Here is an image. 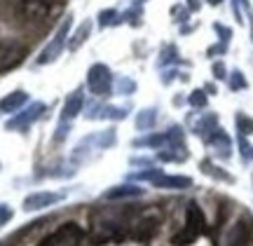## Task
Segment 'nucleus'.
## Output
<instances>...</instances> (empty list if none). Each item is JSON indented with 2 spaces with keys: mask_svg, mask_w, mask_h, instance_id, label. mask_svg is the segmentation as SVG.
<instances>
[{
  "mask_svg": "<svg viewBox=\"0 0 253 246\" xmlns=\"http://www.w3.org/2000/svg\"><path fill=\"white\" fill-rule=\"evenodd\" d=\"M26 56L24 45H19L14 40H2L0 42V73H7L12 68H17Z\"/></svg>",
  "mask_w": 253,
  "mask_h": 246,
  "instance_id": "f03ea898",
  "label": "nucleus"
},
{
  "mask_svg": "<svg viewBox=\"0 0 253 246\" xmlns=\"http://www.w3.org/2000/svg\"><path fill=\"white\" fill-rule=\"evenodd\" d=\"M45 113V103H33V106H28L24 113H19V115H14L12 120H7V131H17V129H26L31 122H36L40 115Z\"/></svg>",
  "mask_w": 253,
  "mask_h": 246,
  "instance_id": "39448f33",
  "label": "nucleus"
},
{
  "mask_svg": "<svg viewBox=\"0 0 253 246\" xmlns=\"http://www.w3.org/2000/svg\"><path fill=\"white\" fill-rule=\"evenodd\" d=\"M155 183H157L160 188H188L190 178H178V176H176V178H167V176H164V178H157Z\"/></svg>",
  "mask_w": 253,
  "mask_h": 246,
  "instance_id": "4468645a",
  "label": "nucleus"
},
{
  "mask_svg": "<svg viewBox=\"0 0 253 246\" xmlns=\"http://www.w3.org/2000/svg\"><path fill=\"white\" fill-rule=\"evenodd\" d=\"M251 223L246 218L237 220L235 225L230 228V232H227V239H225V246H246V242H249V237H251Z\"/></svg>",
  "mask_w": 253,
  "mask_h": 246,
  "instance_id": "6e6552de",
  "label": "nucleus"
},
{
  "mask_svg": "<svg viewBox=\"0 0 253 246\" xmlns=\"http://www.w3.org/2000/svg\"><path fill=\"white\" fill-rule=\"evenodd\" d=\"M54 0H19V17L26 19V21H38V19L49 17Z\"/></svg>",
  "mask_w": 253,
  "mask_h": 246,
  "instance_id": "7ed1b4c3",
  "label": "nucleus"
},
{
  "mask_svg": "<svg viewBox=\"0 0 253 246\" xmlns=\"http://www.w3.org/2000/svg\"><path fill=\"white\" fill-rule=\"evenodd\" d=\"M82 101H84V94H82V89L73 91L71 96H68V101H66V106H63V120H73L78 113L82 110Z\"/></svg>",
  "mask_w": 253,
  "mask_h": 246,
  "instance_id": "9b49d317",
  "label": "nucleus"
},
{
  "mask_svg": "<svg viewBox=\"0 0 253 246\" xmlns=\"http://www.w3.org/2000/svg\"><path fill=\"white\" fill-rule=\"evenodd\" d=\"M129 195H141V188H134V185H120V188H113V190L103 192L106 200H118V197H129Z\"/></svg>",
  "mask_w": 253,
  "mask_h": 246,
  "instance_id": "f8f14e48",
  "label": "nucleus"
},
{
  "mask_svg": "<svg viewBox=\"0 0 253 246\" xmlns=\"http://www.w3.org/2000/svg\"><path fill=\"white\" fill-rule=\"evenodd\" d=\"M26 101H28L26 91H21V89L12 91V94H7L5 99L0 101V113H14V110H19Z\"/></svg>",
  "mask_w": 253,
  "mask_h": 246,
  "instance_id": "9d476101",
  "label": "nucleus"
},
{
  "mask_svg": "<svg viewBox=\"0 0 253 246\" xmlns=\"http://www.w3.org/2000/svg\"><path fill=\"white\" fill-rule=\"evenodd\" d=\"M237 127L244 129V134H251V131H253V122L249 118H244V115H239V118H237Z\"/></svg>",
  "mask_w": 253,
  "mask_h": 246,
  "instance_id": "2eb2a0df",
  "label": "nucleus"
},
{
  "mask_svg": "<svg viewBox=\"0 0 253 246\" xmlns=\"http://www.w3.org/2000/svg\"><path fill=\"white\" fill-rule=\"evenodd\" d=\"M89 33H91V24L87 21V24H82V26L78 28V33H75V36H73V40L68 42V47H71V52H75V49H78V47H80L82 42L87 40V36H89Z\"/></svg>",
  "mask_w": 253,
  "mask_h": 246,
  "instance_id": "ddd939ff",
  "label": "nucleus"
},
{
  "mask_svg": "<svg viewBox=\"0 0 253 246\" xmlns=\"http://www.w3.org/2000/svg\"><path fill=\"white\" fill-rule=\"evenodd\" d=\"M68 26H71V21H66V24L59 28V33L54 36V40L42 49V54H40V59H38V64H49V61H54L56 56H59V52H61V47H63V40H66V33H68Z\"/></svg>",
  "mask_w": 253,
  "mask_h": 246,
  "instance_id": "0eeeda50",
  "label": "nucleus"
},
{
  "mask_svg": "<svg viewBox=\"0 0 253 246\" xmlns=\"http://www.w3.org/2000/svg\"><path fill=\"white\" fill-rule=\"evenodd\" d=\"M9 218H12V209H9L7 204H0V228L5 223H9Z\"/></svg>",
  "mask_w": 253,
  "mask_h": 246,
  "instance_id": "dca6fc26",
  "label": "nucleus"
},
{
  "mask_svg": "<svg viewBox=\"0 0 253 246\" xmlns=\"http://www.w3.org/2000/svg\"><path fill=\"white\" fill-rule=\"evenodd\" d=\"M160 228V218H155V216H145V218L136 220L134 225H131V237L134 239H150L157 232Z\"/></svg>",
  "mask_w": 253,
  "mask_h": 246,
  "instance_id": "1a4fd4ad",
  "label": "nucleus"
},
{
  "mask_svg": "<svg viewBox=\"0 0 253 246\" xmlns=\"http://www.w3.org/2000/svg\"><path fill=\"white\" fill-rule=\"evenodd\" d=\"M63 200V192H33V195H28L26 200H24V209L26 211H40V209H47V206H52L56 202Z\"/></svg>",
  "mask_w": 253,
  "mask_h": 246,
  "instance_id": "423d86ee",
  "label": "nucleus"
},
{
  "mask_svg": "<svg viewBox=\"0 0 253 246\" xmlns=\"http://www.w3.org/2000/svg\"><path fill=\"white\" fill-rule=\"evenodd\" d=\"M82 237H84V232H82L75 223H66V225H61L59 230H54V232L42 242V246H78Z\"/></svg>",
  "mask_w": 253,
  "mask_h": 246,
  "instance_id": "f257e3e1",
  "label": "nucleus"
},
{
  "mask_svg": "<svg viewBox=\"0 0 253 246\" xmlns=\"http://www.w3.org/2000/svg\"><path fill=\"white\" fill-rule=\"evenodd\" d=\"M87 84H89L91 94H96V96L110 94V71L103 64L91 66L89 75H87Z\"/></svg>",
  "mask_w": 253,
  "mask_h": 246,
  "instance_id": "20e7f679",
  "label": "nucleus"
}]
</instances>
